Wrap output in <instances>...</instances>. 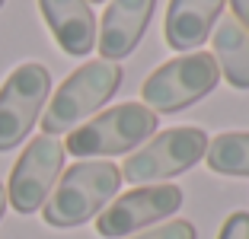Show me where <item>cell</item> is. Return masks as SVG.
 Masks as SVG:
<instances>
[{"label": "cell", "mask_w": 249, "mask_h": 239, "mask_svg": "<svg viewBox=\"0 0 249 239\" xmlns=\"http://www.w3.org/2000/svg\"><path fill=\"white\" fill-rule=\"evenodd\" d=\"M217 239H249V214L246 210H233V214L224 220Z\"/></svg>", "instance_id": "15"}, {"label": "cell", "mask_w": 249, "mask_h": 239, "mask_svg": "<svg viewBox=\"0 0 249 239\" xmlns=\"http://www.w3.org/2000/svg\"><path fill=\"white\" fill-rule=\"evenodd\" d=\"M157 134V115L144 102H122L112 109L99 112L96 118L73 128L64 140V153L77 159L96 156H118L131 153L134 147L147 144Z\"/></svg>", "instance_id": "3"}, {"label": "cell", "mask_w": 249, "mask_h": 239, "mask_svg": "<svg viewBox=\"0 0 249 239\" xmlns=\"http://www.w3.org/2000/svg\"><path fill=\"white\" fill-rule=\"evenodd\" d=\"M38 10L64 54L87 58L96 48V13L87 0H38Z\"/></svg>", "instance_id": "11"}, {"label": "cell", "mask_w": 249, "mask_h": 239, "mask_svg": "<svg viewBox=\"0 0 249 239\" xmlns=\"http://www.w3.org/2000/svg\"><path fill=\"white\" fill-rule=\"evenodd\" d=\"M179 207H182L179 185H169V182L138 185L106 204L103 214L96 217V233L106 239H128L154 223H166V217H173Z\"/></svg>", "instance_id": "6"}, {"label": "cell", "mask_w": 249, "mask_h": 239, "mask_svg": "<svg viewBox=\"0 0 249 239\" xmlns=\"http://www.w3.org/2000/svg\"><path fill=\"white\" fill-rule=\"evenodd\" d=\"M220 80L217 61L208 51H189L160 64L141 86V99L154 115H176V112L205 99Z\"/></svg>", "instance_id": "4"}, {"label": "cell", "mask_w": 249, "mask_h": 239, "mask_svg": "<svg viewBox=\"0 0 249 239\" xmlns=\"http://www.w3.org/2000/svg\"><path fill=\"white\" fill-rule=\"evenodd\" d=\"M122 188V169L109 159H80L71 169H64L54 182L48 201L42 204V217L48 226H80L87 220L99 217L103 207Z\"/></svg>", "instance_id": "1"}, {"label": "cell", "mask_w": 249, "mask_h": 239, "mask_svg": "<svg viewBox=\"0 0 249 239\" xmlns=\"http://www.w3.org/2000/svg\"><path fill=\"white\" fill-rule=\"evenodd\" d=\"M61 169H64V144L48 134L32 137L7 182V201L13 204L16 214H36L48 201L54 182L61 179Z\"/></svg>", "instance_id": "8"}, {"label": "cell", "mask_w": 249, "mask_h": 239, "mask_svg": "<svg viewBox=\"0 0 249 239\" xmlns=\"http://www.w3.org/2000/svg\"><path fill=\"white\" fill-rule=\"evenodd\" d=\"M87 3H103V0H87Z\"/></svg>", "instance_id": "18"}, {"label": "cell", "mask_w": 249, "mask_h": 239, "mask_svg": "<svg viewBox=\"0 0 249 239\" xmlns=\"http://www.w3.org/2000/svg\"><path fill=\"white\" fill-rule=\"evenodd\" d=\"M211 45H214V61H217L220 77L233 89H249V32L233 16H224L217 22Z\"/></svg>", "instance_id": "12"}, {"label": "cell", "mask_w": 249, "mask_h": 239, "mask_svg": "<svg viewBox=\"0 0 249 239\" xmlns=\"http://www.w3.org/2000/svg\"><path fill=\"white\" fill-rule=\"evenodd\" d=\"M52 93V73L42 64H19L0 86V153L26 140Z\"/></svg>", "instance_id": "7"}, {"label": "cell", "mask_w": 249, "mask_h": 239, "mask_svg": "<svg viewBox=\"0 0 249 239\" xmlns=\"http://www.w3.org/2000/svg\"><path fill=\"white\" fill-rule=\"evenodd\" d=\"M118 86H122V67L115 61H87L54 89L52 102L42 115V134H48V137L71 134L93 112L103 109Z\"/></svg>", "instance_id": "2"}, {"label": "cell", "mask_w": 249, "mask_h": 239, "mask_svg": "<svg viewBox=\"0 0 249 239\" xmlns=\"http://www.w3.org/2000/svg\"><path fill=\"white\" fill-rule=\"evenodd\" d=\"M157 0H112L103 13V26L96 29V48L103 61H122L128 58L138 42L144 38L147 22L154 16Z\"/></svg>", "instance_id": "9"}, {"label": "cell", "mask_w": 249, "mask_h": 239, "mask_svg": "<svg viewBox=\"0 0 249 239\" xmlns=\"http://www.w3.org/2000/svg\"><path fill=\"white\" fill-rule=\"evenodd\" d=\"M3 210H7V185L0 182V217H3Z\"/></svg>", "instance_id": "17"}, {"label": "cell", "mask_w": 249, "mask_h": 239, "mask_svg": "<svg viewBox=\"0 0 249 239\" xmlns=\"http://www.w3.org/2000/svg\"><path fill=\"white\" fill-rule=\"evenodd\" d=\"M227 0H169L166 19H163V38L173 51H198L211 38L217 16L224 13Z\"/></svg>", "instance_id": "10"}, {"label": "cell", "mask_w": 249, "mask_h": 239, "mask_svg": "<svg viewBox=\"0 0 249 239\" xmlns=\"http://www.w3.org/2000/svg\"><path fill=\"white\" fill-rule=\"evenodd\" d=\"M3 3H7V0H0V7H3Z\"/></svg>", "instance_id": "19"}, {"label": "cell", "mask_w": 249, "mask_h": 239, "mask_svg": "<svg viewBox=\"0 0 249 239\" xmlns=\"http://www.w3.org/2000/svg\"><path fill=\"white\" fill-rule=\"evenodd\" d=\"M205 163L217 175L249 179V131H224L214 140H208Z\"/></svg>", "instance_id": "13"}, {"label": "cell", "mask_w": 249, "mask_h": 239, "mask_svg": "<svg viewBox=\"0 0 249 239\" xmlns=\"http://www.w3.org/2000/svg\"><path fill=\"white\" fill-rule=\"evenodd\" d=\"M205 150L208 134L201 128H192V124L166 128L124 159L122 179L131 185H160L173 175H182L198 159H205Z\"/></svg>", "instance_id": "5"}, {"label": "cell", "mask_w": 249, "mask_h": 239, "mask_svg": "<svg viewBox=\"0 0 249 239\" xmlns=\"http://www.w3.org/2000/svg\"><path fill=\"white\" fill-rule=\"evenodd\" d=\"M230 7H233V19L249 32V0H230Z\"/></svg>", "instance_id": "16"}, {"label": "cell", "mask_w": 249, "mask_h": 239, "mask_svg": "<svg viewBox=\"0 0 249 239\" xmlns=\"http://www.w3.org/2000/svg\"><path fill=\"white\" fill-rule=\"evenodd\" d=\"M128 239H198V233L189 220H166L154 230H144L141 236H128Z\"/></svg>", "instance_id": "14"}]
</instances>
